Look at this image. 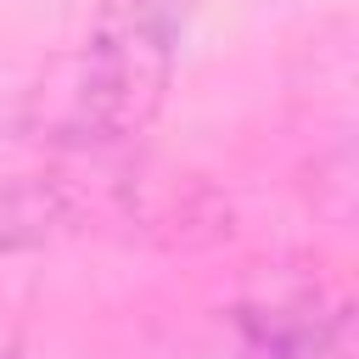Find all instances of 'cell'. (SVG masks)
Instances as JSON below:
<instances>
[{"label":"cell","mask_w":359,"mask_h":359,"mask_svg":"<svg viewBox=\"0 0 359 359\" xmlns=\"http://www.w3.org/2000/svg\"><path fill=\"white\" fill-rule=\"evenodd\" d=\"M191 0H101L62 67L34 90L28 129L73 157L135 146L168 107Z\"/></svg>","instance_id":"6da1fadb"},{"label":"cell","mask_w":359,"mask_h":359,"mask_svg":"<svg viewBox=\"0 0 359 359\" xmlns=\"http://www.w3.org/2000/svg\"><path fill=\"white\" fill-rule=\"evenodd\" d=\"M337 309L325 314L320 303H269V309H241V353L247 359H320L337 337Z\"/></svg>","instance_id":"7a4b0ae2"}]
</instances>
